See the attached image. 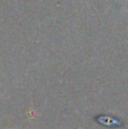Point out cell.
Returning <instances> with one entry per match:
<instances>
[{"label": "cell", "instance_id": "cell-1", "mask_svg": "<svg viewBox=\"0 0 128 129\" xmlns=\"http://www.w3.org/2000/svg\"><path fill=\"white\" fill-rule=\"evenodd\" d=\"M95 120H97L99 123H101V125L107 126V127H110V128H118V127H121V126H124L122 121L118 120V119L112 118V117H109V116H99V117H95Z\"/></svg>", "mask_w": 128, "mask_h": 129}]
</instances>
